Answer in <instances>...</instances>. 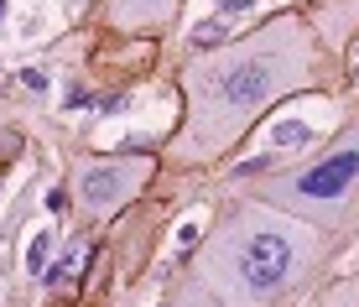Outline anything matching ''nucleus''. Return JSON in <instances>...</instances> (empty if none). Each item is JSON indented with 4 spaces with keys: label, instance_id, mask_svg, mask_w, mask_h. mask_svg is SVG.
<instances>
[{
    "label": "nucleus",
    "instance_id": "1",
    "mask_svg": "<svg viewBox=\"0 0 359 307\" xmlns=\"http://www.w3.org/2000/svg\"><path fill=\"white\" fill-rule=\"evenodd\" d=\"M328 83V53L302 11H276L245 36L198 53L182 68V125L167 141V162L214 167L250 136L276 104Z\"/></svg>",
    "mask_w": 359,
    "mask_h": 307
},
{
    "label": "nucleus",
    "instance_id": "2",
    "mask_svg": "<svg viewBox=\"0 0 359 307\" xmlns=\"http://www.w3.org/2000/svg\"><path fill=\"white\" fill-rule=\"evenodd\" d=\"M333 245L339 240L245 193L224 203L219 224L177 276L167 307H292L328 266Z\"/></svg>",
    "mask_w": 359,
    "mask_h": 307
},
{
    "label": "nucleus",
    "instance_id": "3",
    "mask_svg": "<svg viewBox=\"0 0 359 307\" xmlns=\"http://www.w3.org/2000/svg\"><path fill=\"white\" fill-rule=\"evenodd\" d=\"M250 198L271 203L276 214L328 240H349L359 224V120L344 125L328 146H318L307 162L261 177Z\"/></svg>",
    "mask_w": 359,
    "mask_h": 307
},
{
    "label": "nucleus",
    "instance_id": "4",
    "mask_svg": "<svg viewBox=\"0 0 359 307\" xmlns=\"http://www.w3.org/2000/svg\"><path fill=\"white\" fill-rule=\"evenodd\" d=\"M151 172H156V156H83L73 167V203L89 219H115L120 208L141 198Z\"/></svg>",
    "mask_w": 359,
    "mask_h": 307
},
{
    "label": "nucleus",
    "instance_id": "5",
    "mask_svg": "<svg viewBox=\"0 0 359 307\" xmlns=\"http://www.w3.org/2000/svg\"><path fill=\"white\" fill-rule=\"evenodd\" d=\"M182 0H104V21L126 36H156L177 21Z\"/></svg>",
    "mask_w": 359,
    "mask_h": 307
},
{
    "label": "nucleus",
    "instance_id": "6",
    "mask_svg": "<svg viewBox=\"0 0 359 307\" xmlns=\"http://www.w3.org/2000/svg\"><path fill=\"white\" fill-rule=\"evenodd\" d=\"M318 307H359V271L354 276H339L333 287H323Z\"/></svg>",
    "mask_w": 359,
    "mask_h": 307
},
{
    "label": "nucleus",
    "instance_id": "7",
    "mask_svg": "<svg viewBox=\"0 0 359 307\" xmlns=\"http://www.w3.org/2000/svg\"><path fill=\"white\" fill-rule=\"evenodd\" d=\"M47 250H53V240H47V235H36V245H32V250H27V271L36 276V271H42V261H47Z\"/></svg>",
    "mask_w": 359,
    "mask_h": 307
},
{
    "label": "nucleus",
    "instance_id": "8",
    "mask_svg": "<svg viewBox=\"0 0 359 307\" xmlns=\"http://www.w3.org/2000/svg\"><path fill=\"white\" fill-rule=\"evenodd\" d=\"M0 6H6V0H0Z\"/></svg>",
    "mask_w": 359,
    "mask_h": 307
}]
</instances>
